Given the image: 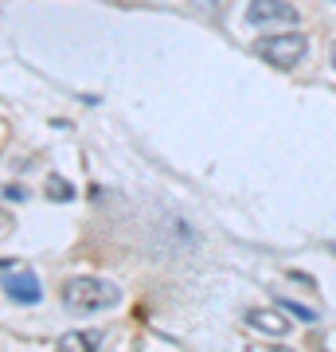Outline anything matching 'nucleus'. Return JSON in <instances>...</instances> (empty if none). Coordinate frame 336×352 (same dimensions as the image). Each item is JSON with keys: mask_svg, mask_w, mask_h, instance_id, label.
<instances>
[{"mask_svg": "<svg viewBox=\"0 0 336 352\" xmlns=\"http://www.w3.org/2000/svg\"><path fill=\"white\" fill-rule=\"evenodd\" d=\"M199 4H215V0H199Z\"/></svg>", "mask_w": 336, "mask_h": 352, "instance_id": "obj_9", "label": "nucleus"}, {"mask_svg": "<svg viewBox=\"0 0 336 352\" xmlns=\"http://www.w3.org/2000/svg\"><path fill=\"white\" fill-rule=\"evenodd\" d=\"M282 309H286V314H293V317H301V321H317V314H313V309H305V305H293V302H282Z\"/></svg>", "mask_w": 336, "mask_h": 352, "instance_id": "obj_7", "label": "nucleus"}, {"mask_svg": "<svg viewBox=\"0 0 336 352\" xmlns=\"http://www.w3.org/2000/svg\"><path fill=\"white\" fill-rule=\"evenodd\" d=\"M250 329H258V333H270V337H282V333H289V321L278 309H250L247 314Z\"/></svg>", "mask_w": 336, "mask_h": 352, "instance_id": "obj_5", "label": "nucleus"}, {"mask_svg": "<svg viewBox=\"0 0 336 352\" xmlns=\"http://www.w3.org/2000/svg\"><path fill=\"white\" fill-rule=\"evenodd\" d=\"M333 67H336V43H333Z\"/></svg>", "mask_w": 336, "mask_h": 352, "instance_id": "obj_8", "label": "nucleus"}, {"mask_svg": "<svg viewBox=\"0 0 336 352\" xmlns=\"http://www.w3.org/2000/svg\"><path fill=\"white\" fill-rule=\"evenodd\" d=\"M117 298H122V289L102 282V278H71L63 286V302L71 305V309H78V314L110 309V305H117Z\"/></svg>", "mask_w": 336, "mask_h": 352, "instance_id": "obj_1", "label": "nucleus"}, {"mask_svg": "<svg viewBox=\"0 0 336 352\" xmlns=\"http://www.w3.org/2000/svg\"><path fill=\"white\" fill-rule=\"evenodd\" d=\"M102 344H106L102 333H67L59 340V349H102Z\"/></svg>", "mask_w": 336, "mask_h": 352, "instance_id": "obj_6", "label": "nucleus"}, {"mask_svg": "<svg viewBox=\"0 0 336 352\" xmlns=\"http://www.w3.org/2000/svg\"><path fill=\"white\" fill-rule=\"evenodd\" d=\"M247 24L286 32V28H298V8L286 4V0H250L247 4Z\"/></svg>", "mask_w": 336, "mask_h": 352, "instance_id": "obj_3", "label": "nucleus"}, {"mask_svg": "<svg viewBox=\"0 0 336 352\" xmlns=\"http://www.w3.org/2000/svg\"><path fill=\"white\" fill-rule=\"evenodd\" d=\"M4 294H8L12 302H20V305H36L39 298H43V289H39V282H36L32 270H20V274L8 278V282H4Z\"/></svg>", "mask_w": 336, "mask_h": 352, "instance_id": "obj_4", "label": "nucleus"}, {"mask_svg": "<svg viewBox=\"0 0 336 352\" xmlns=\"http://www.w3.org/2000/svg\"><path fill=\"white\" fill-rule=\"evenodd\" d=\"M258 55L270 67H278V71H289V67H298L301 55H305V36H301L298 28H286V32H278V36L258 39Z\"/></svg>", "mask_w": 336, "mask_h": 352, "instance_id": "obj_2", "label": "nucleus"}]
</instances>
